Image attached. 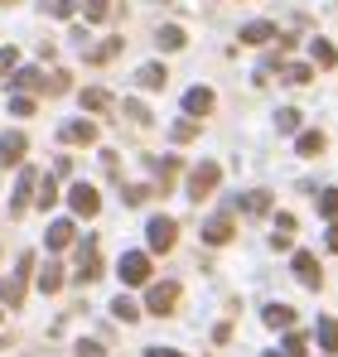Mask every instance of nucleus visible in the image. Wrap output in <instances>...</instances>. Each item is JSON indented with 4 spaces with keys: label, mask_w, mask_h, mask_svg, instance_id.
<instances>
[{
    "label": "nucleus",
    "mask_w": 338,
    "mask_h": 357,
    "mask_svg": "<svg viewBox=\"0 0 338 357\" xmlns=\"http://www.w3.org/2000/svg\"><path fill=\"white\" fill-rule=\"evenodd\" d=\"M218 178H223V169L213 165V160H203V165H193V174H189V198L193 203H203L213 188H218Z\"/></svg>",
    "instance_id": "obj_1"
},
{
    "label": "nucleus",
    "mask_w": 338,
    "mask_h": 357,
    "mask_svg": "<svg viewBox=\"0 0 338 357\" xmlns=\"http://www.w3.org/2000/svg\"><path fill=\"white\" fill-rule=\"evenodd\" d=\"M34 271V256H20V271L10 275V280H0V299L10 304V309H20L24 304V275Z\"/></svg>",
    "instance_id": "obj_2"
},
{
    "label": "nucleus",
    "mask_w": 338,
    "mask_h": 357,
    "mask_svg": "<svg viewBox=\"0 0 338 357\" xmlns=\"http://www.w3.org/2000/svg\"><path fill=\"white\" fill-rule=\"evenodd\" d=\"M116 275H121L126 285H145V280H150V256H145V251H126L121 266H116Z\"/></svg>",
    "instance_id": "obj_3"
},
{
    "label": "nucleus",
    "mask_w": 338,
    "mask_h": 357,
    "mask_svg": "<svg viewBox=\"0 0 338 357\" xmlns=\"http://www.w3.org/2000/svg\"><path fill=\"white\" fill-rule=\"evenodd\" d=\"M145 237H150V251H174V241H179V222H174V218H150Z\"/></svg>",
    "instance_id": "obj_4"
},
{
    "label": "nucleus",
    "mask_w": 338,
    "mask_h": 357,
    "mask_svg": "<svg viewBox=\"0 0 338 357\" xmlns=\"http://www.w3.org/2000/svg\"><path fill=\"white\" fill-rule=\"evenodd\" d=\"M290 266H295V280H300V285H309V290L324 285V271H319V256H314V251H295Z\"/></svg>",
    "instance_id": "obj_5"
},
{
    "label": "nucleus",
    "mask_w": 338,
    "mask_h": 357,
    "mask_svg": "<svg viewBox=\"0 0 338 357\" xmlns=\"http://www.w3.org/2000/svg\"><path fill=\"white\" fill-rule=\"evenodd\" d=\"M68 203H73V213H78V218H97V208H102V198H97V188H92V183H73Z\"/></svg>",
    "instance_id": "obj_6"
},
{
    "label": "nucleus",
    "mask_w": 338,
    "mask_h": 357,
    "mask_svg": "<svg viewBox=\"0 0 338 357\" xmlns=\"http://www.w3.org/2000/svg\"><path fill=\"white\" fill-rule=\"evenodd\" d=\"M174 304H179V285H174V280L155 285V290H150V299H145V309H150V314H160V319H165V314H174Z\"/></svg>",
    "instance_id": "obj_7"
},
{
    "label": "nucleus",
    "mask_w": 338,
    "mask_h": 357,
    "mask_svg": "<svg viewBox=\"0 0 338 357\" xmlns=\"http://www.w3.org/2000/svg\"><path fill=\"white\" fill-rule=\"evenodd\" d=\"M203 241H208V246H227V241H232V213L208 218V222H203Z\"/></svg>",
    "instance_id": "obj_8"
},
{
    "label": "nucleus",
    "mask_w": 338,
    "mask_h": 357,
    "mask_svg": "<svg viewBox=\"0 0 338 357\" xmlns=\"http://www.w3.org/2000/svg\"><path fill=\"white\" fill-rule=\"evenodd\" d=\"M24 150H29V140H24L20 130H5V135H0V160H5V165H20Z\"/></svg>",
    "instance_id": "obj_9"
},
{
    "label": "nucleus",
    "mask_w": 338,
    "mask_h": 357,
    "mask_svg": "<svg viewBox=\"0 0 338 357\" xmlns=\"http://www.w3.org/2000/svg\"><path fill=\"white\" fill-rule=\"evenodd\" d=\"M58 135H63L68 145H92V140H97V126H92V121H68Z\"/></svg>",
    "instance_id": "obj_10"
},
{
    "label": "nucleus",
    "mask_w": 338,
    "mask_h": 357,
    "mask_svg": "<svg viewBox=\"0 0 338 357\" xmlns=\"http://www.w3.org/2000/svg\"><path fill=\"white\" fill-rule=\"evenodd\" d=\"M102 275V256L92 241H82V256H78V280H97Z\"/></svg>",
    "instance_id": "obj_11"
},
{
    "label": "nucleus",
    "mask_w": 338,
    "mask_h": 357,
    "mask_svg": "<svg viewBox=\"0 0 338 357\" xmlns=\"http://www.w3.org/2000/svg\"><path fill=\"white\" fill-rule=\"evenodd\" d=\"M184 107H189V116H208V112L218 107V97H213L208 87H193V92L184 97Z\"/></svg>",
    "instance_id": "obj_12"
},
{
    "label": "nucleus",
    "mask_w": 338,
    "mask_h": 357,
    "mask_svg": "<svg viewBox=\"0 0 338 357\" xmlns=\"http://www.w3.org/2000/svg\"><path fill=\"white\" fill-rule=\"evenodd\" d=\"M237 208H242L247 218H261V213H271V193H266V188H251L247 198H237Z\"/></svg>",
    "instance_id": "obj_13"
},
{
    "label": "nucleus",
    "mask_w": 338,
    "mask_h": 357,
    "mask_svg": "<svg viewBox=\"0 0 338 357\" xmlns=\"http://www.w3.org/2000/svg\"><path fill=\"white\" fill-rule=\"evenodd\" d=\"M314 343H319L329 357L338 353V319H319V324H314Z\"/></svg>",
    "instance_id": "obj_14"
},
{
    "label": "nucleus",
    "mask_w": 338,
    "mask_h": 357,
    "mask_svg": "<svg viewBox=\"0 0 338 357\" xmlns=\"http://www.w3.org/2000/svg\"><path fill=\"white\" fill-rule=\"evenodd\" d=\"M135 82H140V87H145V92H160V87H165V82H169L165 63H145V68H140V73H135Z\"/></svg>",
    "instance_id": "obj_15"
},
{
    "label": "nucleus",
    "mask_w": 338,
    "mask_h": 357,
    "mask_svg": "<svg viewBox=\"0 0 338 357\" xmlns=\"http://www.w3.org/2000/svg\"><path fill=\"white\" fill-rule=\"evenodd\" d=\"M271 39H276V24H271V20L242 24V44H271Z\"/></svg>",
    "instance_id": "obj_16"
},
{
    "label": "nucleus",
    "mask_w": 338,
    "mask_h": 357,
    "mask_svg": "<svg viewBox=\"0 0 338 357\" xmlns=\"http://www.w3.org/2000/svg\"><path fill=\"white\" fill-rule=\"evenodd\" d=\"M266 328H295V309L290 304H266Z\"/></svg>",
    "instance_id": "obj_17"
},
{
    "label": "nucleus",
    "mask_w": 338,
    "mask_h": 357,
    "mask_svg": "<svg viewBox=\"0 0 338 357\" xmlns=\"http://www.w3.org/2000/svg\"><path fill=\"white\" fill-rule=\"evenodd\" d=\"M324 145H329V140H324V130H304V135H300V145H295V150H300V155H304V160H314V155H324Z\"/></svg>",
    "instance_id": "obj_18"
},
{
    "label": "nucleus",
    "mask_w": 338,
    "mask_h": 357,
    "mask_svg": "<svg viewBox=\"0 0 338 357\" xmlns=\"http://www.w3.org/2000/svg\"><path fill=\"white\" fill-rule=\"evenodd\" d=\"M309 59L319 63V68H334L338 54H334V44H329V39H314V44H309Z\"/></svg>",
    "instance_id": "obj_19"
},
{
    "label": "nucleus",
    "mask_w": 338,
    "mask_h": 357,
    "mask_svg": "<svg viewBox=\"0 0 338 357\" xmlns=\"http://www.w3.org/2000/svg\"><path fill=\"white\" fill-rule=\"evenodd\" d=\"M29 188H34V169H24V174H20V188H15V203H10V213H24V203H29Z\"/></svg>",
    "instance_id": "obj_20"
},
{
    "label": "nucleus",
    "mask_w": 338,
    "mask_h": 357,
    "mask_svg": "<svg viewBox=\"0 0 338 357\" xmlns=\"http://www.w3.org/2000/svg\"><path fill=\"white\" fill-rule=\"evenodd\" d=\"M39 290H44V295L63 290V266H44V271H39Z\"/></svg>",
    "instance_id": "obj_21"
},
{
    "label": "nucleus",
    "mask_w": 338,
    "mask_h": 357,
    "mask_svg": "<svg viewBox=\"0 0 338 357\" xmlns=\"http://www.w3.org/2000/svg\"><path fill=\"white\" fill-rule=\"evenodd\" d=\"M112 107V97L102 92V87H92V92H82V112H107Z\"/></svg>",
    "instance_id": "obj_22"
},
{
    "label": "nucleus",
    "mask_w": 338,
    "mask_h": 357,
    "mask_svg": "<svg viewBox=\"0 0 338 357\" xmlns=\"http://www.w3.org/2000/svg\"><path fill=\"white\" fill-rule=\"evenodd\" d=\"M174 174H179V160H174V155H169V160H155V178H160V188H169Z\"/></svg>",
    "instance_id": "obj_23"
},
{
    "label": "nucleus",
    "mask_w": 338,
    "mask_h": 357,
    "mask_svg": "<svg viewBox=\"0 0 338 357\" xmlns=\"http://www.w3.org/2000/svg\"><path fill=\"white\" fill-rule=\"evenodd\" d=\"M112 314L121 319V324H135V319H140V309H135V299H126V295H121V299L112 304Z\"/></svg>",
    "instance_id": "obj_24"
},
{
    "label": "nucleus",
    "mask_w": 338,
    "mask_h": 357,
    "mask_svg": "<svg viewBox=\"0 0 338 357\" xmlns=\"http://www.w3.org/2000/svg\"><path fill=\"white\" fill-rule=\"evenodd\" d=\"M68 241H73V222H54V227H49V246H54V251H63Z\"/></svg>",
    "instance_id": "obj_25"
},
{
    "label": "nucleus",
    "mask_w": 338,
    "mask_h": 357,
    "mask_svg": "<svg viewBox=\"0 0 338 357\" xmlns=\"http://www.w3.org/2000/svg\"><path fill=\"white\" fill-rule=\"evenodd\" d=\"M160 49H169V54L184 49V29H179V24H165V29H160Z\"/></svg>",
    "instance_id": "obj_26"
},
{
    "label": "nucleus",
    "mask_w": 338,
    "mask_h": 357,
    "mask_svg": "<svg viewBox=\"0 0 338 357\" xmlns=\"http://www.w3.org/2000/svg\"><path fill=\"white\" fill-rule=\"evenodd\" d=\"M319 213H324L329 222L338 218V188H324V193H319Z\"/></svg>",
    "instance_id": "obj_27"
},
{
    "label": "nucleus",
    "mask_w": 338,
    "mask_h": 357,
    "mask_svg": "<svg viewBox=\"0 0 338 357\" xmlns=\"http://www.w3.org/2000/svg\"><path fill=\"white\" fill-rule=\"evenodd\" d=\"M15 87H34V92H44V73L24 68V73H15Z\"/></svg>",
    "instance_id": "obj_28"
},
{
    "label": "nucleus",
    "mask_w": 338,
    "mask_h": 357,
    "mask_svg": "<svg viewBox=\"0 0 338 357\" xmlns=\"http://www.w3.org/2000/svg\"><path fill=\"white\" fill-rule=\"evenodd\" d=\"M281 73H285V82H295V87H300V82H309V77H314V73H309V68H304V63H285Z\"/></svg>",
    "instance_id": "obj_29"
},
{
    "label": "nucleus",
    "mask_w": 338,
    "mask_h": 357,
    "mask_svg": "<svg viewBox=\"0 0 338 357\" xmlns=\"http://www.w3.org/2000/svg\"><path fill=\"white\" fill-rule=\"evenodd\" d=\"M304 353H309L304 333H285V357H304Z\"/></svg>",
    "instance_id": "obj_30"
},
{
    "label": "nucleus",
    "mask_w": 338,
    "mask_h": 357,
    "mask_svg": "<svg viewBox=\"0 0 338 357\" xmlns=\"http://www.w3.org/2000/svg\"><path fill=\"white\" fill-rule=\"evenodd\" d=\"M276 126H281V135H290V130H300V112H295V107H285L281 116H276Z\"/></svg>",
    "instance_id": "obj_31"
},
{
    "label": "nucleus",
    "mask_w": 338,
    "mask_h": 357,
    "mask_svg": "<svg viewBox=\"0 0 338 357\" xmlns=\"http://www.w3.org/2000/svg\"><path fill=\"white\" fill-rule=\"evenodd\" d=\"M44 10H49V15H58V20H68V15L78 10V0H44Z\"/></svg>",
    "instance_id": "obj_32"
},
{
    "label": "nucleus",
    "mask_w": 338,
    "mask_h": 357,
    "mask_svg": "<svg viewBox=\"0 0 338 357\" xmlns=\"http://www.w3.org/2000/svg\"><path fill=\"white\" fill-rule=\"evenodd\" d=\"M121 198H126V203H131V208H135V203H145V198H150V188H145V183H131V188H126V193H121Z\"/></svg>",
    "instance_id": "obj_33"
},
{
    "label": "nucleus",
    "mask_w": 338,
    "mask_h": 357,
    "mask_svg": "<svg viewBox=\"0 0 338 357\" xmlns=\"http://www.w3.org/2000/svg\"><path fill=\"white\" fill-rule=\"evenodd\" d=\"M58 203V183L54 178H44V193H39V208H54Z\"/></svg>",
    "instance_id": "obj_34"
},
{
    "label": "nucleus",
    "mask_w": 338,
    "mask_h": 357,
    "mask_svg": "<svg viewBox=\"0 0 338 357\" xmlns=\"http://www.w3.org/2000/svg\"><path fill=\"white\" fill-rule=\"evenodd\" d=\"M193 135H198V121H179L174 126V140H193Z\"/></svg>",
    "instance_id": "obj_35"
},
{
    "label": "nucleus",
    "mask_w": 338,
    "mask_h": 357,
    "mask_svg": "<svg viewBox=\"0 0 338 357\" xmlns=\"http://www.w3.org/2000/svg\"><path fill=\"white\" fill-rule=\"evenodd\" d=\"M126 116H131V121H140V126H150V112H145L140 102H126Z\"/></svg>",
    "instance_id": "obj_36"
},
{
    "label": "nucleus",
    "mask_w": 338,
    "mask_h": 357,
    "mask_svg": "<svg viewBox=\"0 0 338 357\" xmlns=\"http://www.w3.org/2000/svg\"><path fill=\"white\" fill-rule=\"evenodd\" d=\"M276 237H295V218H290V213L276 218Z\"/></svg>",
    "instance_id": "obj_37"
},
{
    "label": "nucleus",
    "mask_w": 338,
    "mask_h": 357,
    "mask_svg": "<svg viewBox=\"0 0 338 357\" xmlns=\"http://www.w3.org/2000/svg\"><path fill=\"white\" fill-rule=\"evenodd\" d=\"M10 112H15V116H29V112H34V102H29V97H15V102H10Z\"/></svg>",
    "instance_id": "obj_38"
},
{
    "label": "nucleus",
    "mask_w": 338,
    "mask_h": 357,
    "mask_svg": "<svg viewBox=\"0 0 338 357\" xmlns=\"http://www.w3.org/2000/svg\"><path fill=\"white\" fill-rule=\"evenodd\" d=\"M78 357H102V343H78Z\"/></svg>",
    "instance_id": "obj_39"
},
{
    "label": "nucleus",
    "mask_w": 338,
    "mask_h": 357,
    "mask_svg": "<svg viewBox=\"0 0 338 357\" xmlns=\"http://www.w3.org/2000/svg\"><path fill=\"white\" fill-rule=\"evenodd\" d=\"M15 68V49H0V73H10Z\"/></svg>",
    "instance_id": "obj_40"
},
{
    "label": "nucleus",
    "mask_w": 338,
    "mask_h": 357,
    "mask_svg": "<svg viewBox=\"0 0 338 357\" xmlns=\"http://www.w3.org/2000/svg\"><path fill=\"white\" fill-rule=\"evenodd\" d=\"M329 251H338V218H334V227H329Z\"/></svg>",
    "instance_id": "obj_41"
},
{
    "label": "nucleus",
    "mask_w": 338,
    "mask_h": 357,
    "mask_svg": "<svg viewBox=\"0 0 338 357\" xmlns=\"http://www.w3.org/2000/svg\"><path fill=\"white\" fill-rule=\"evenodd\" d=\"M145 357H184V353H169V348H150Z\"/></svg>",
    "instance_id": "obj_42"
},
{
    "label": "nucleus",
    "mask_w": 338,
    "mask_h": 357,
    "mask_svg": "<svg viewBox=\"0 0 338 357\" xmlns=\"http://www.w3.org/2000/svg\"><path fill=\"white\" fill-rule=\"evenodd\" d=\"M266 357H285V353H266Z\"/></svg>",
    "instance_id": "obj_43"
},
{
    "label": "nucleus",
    "mask_w": 338,
    "mask_h": 357,
    "mask_svg": "<svg viewBox=\"0 0 338 357\" xmlns=\"http://www.w3.org/2000/svg\"><path fill=\"white\" fill-rule=\"evenodd\" d=\"M0 5H15V0H0Z\"/></svg>",
    "instance_id": "obj_44"
}]
</instances>
